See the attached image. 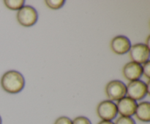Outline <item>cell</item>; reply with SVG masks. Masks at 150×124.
I'll return each instance as SVG.
<instances>
[{
    "label": "cell",
    "mask_w": 150,
    "mask_h": 124,
    "mask_svg": "<svg viewBox=\"0 0 150 124\" xmlns=\"http://www.w3.org/2000/svg\"><path fill=\"white\" fill-rule=\"evenodd\" d=\"M0 83L4 91L15 94L23 90L25 85V80L21 73L16 70H10L1 76Z\"/></svg>",
    "instance_id": "cell-1"
},
{
    "label": "cell",
    "mask_w": 150,
    "mask_h": 124,
    "mask_svg": "<svg viewBox=\"0 0 150 124\" xmlns=\"http://www.w3.org/2000/svg\"><path fill=\"white\" fill-rule=\"evenodd\" d=\"M16 18L20 25L23 27H31L38 20V11L30 5H24L18 11Z\"/></svg>",
    "instance_id": "cell-2"
},
{
    "label": "cell",
    "mask_w": 150,
    "mask_h": 124,
    "mask_svg": "<svg viewBox=\"0 0 150 124\" xmlns=\"http://www.w3.org/2000/svg\"><path fill=\"white\" fill-rule=\"evenodd\" d=\"M149 91L146 87V83L141 80H134L129 82L126 85V94L127 96L130 99L136 101L142 100L147 94Z\"/></svg>",
    "instance_id": "cell-3"
},
{
    "label": "cell",
    "mask_w": 150,
    "mask_h": 124,
    "mask_svg": "<svg viewBox=\"0 0 150 124\" xmlns=\"http://www.w3.org/2000/svg\"><path fill=\"white\" fill-rule=\"evenodd\" d=\"M105 94L110 101H118L126 96V85L119 80H113L107 83Z\"/></svg>",
    "instance_id": "cell-4"
},
{
    "label": "cell",
    "mask_w": 150,
    "mask_h": 124,
    "mask_svg": "<svg viewBox=\"0 0 150 124\" xmlns=\"http://www.w3.org/2000/svg\"><path fill=\"white\" fill-rule=\"evenodd\" d=\"M96 112L101 120L112 121L118 114L117 105L110 100H104L100 102L97 106Z\"/></svg>",
    "instance_id": "cell-5"
},
{
    "label": "cell",
    "mask_w": 150,
    "mask_h": 124,
    "mask_svg": "<svg viewBox=\"0 0 150 124\" xmlns=\"http://www.w3.org/2000/svg\"><path fill=\"white\" fill-rule=\"evenodd\" d=\"M149 48L144 43H137L131 45L129 50V56L132 61L143 64L149 60Z\"/></svg>",
    "instance_id": "cell-6"
},
{
    "label": "cell",
    "mask_w": 150,
    "mask_h": 124,
    "mask_svg": "<svg viewBox=\"0 0 150 124\" xmlns=\"http://www.w3.org/2000/svg\"><path fill=\"white\" fill-rule=\"evenodd\" d=\"M137 102L128 96H125L117 101V112L120 116L131 117L134 115L137 106Z\"/></svg>",
    "instance_id": "cell-7"
},
{
    "label": "cell",
    "mask_w": 150,
    "mask_h": 124,
    "mask_svg": "<svg viewBox=\"0 0 150 124\" xmlns=\"http://www.w3.org/2000/svg\"><path fill=\"white\" fill-rule=\"evenodd\" d=\"M131 47V42L128 37L123 35H119L113 38L110 43V48L113 53L117 55H124L129 52Z\"/></svg>",
    "instance_id": "cell-8"
},
{
    "label": "cell",
    "mask_w": 150,
    "mask_h": 124,
    "mask_svg": "<svg viewBox=\"0 0 150 124\" xmlns=\"http://www.w3.org/2000/svg\"><path fill=\"white\" fill-rule=\"evenodd\" d=\"M122 74L130 82L139 80L143 75L142 65L133 61L127 63L122 68Z\"/></svg>",
    "instance_id": "cell-9"
},
{
    "label": "cell",
    "mask_w": 150,
    "mask_h": 124,
    "mask_svg": "<svg viewBox=\"0 0 150 124\" xmlns=\"http://www.w3.org/2000/svg\"><path fill=\"white\" fill-rule=\"evenodd\" d=\"M135 116L142 122L148 123L150 121V103L149 102H142L137 104Z\"/></svg>",
    "instance_id": "cell-10"
},
{
    "label": "cell",
    "mask_w": 150,
    "mask_h": 124,
    "mask_svg": "<svg viewBox=\"0 0 150 124\" xmlns=\"http://www.w3.org/2000/svg\"><path fill=\"white\" fill-rule=\"evenodd\" d=\"M3 3L9 10L18 11L24 6L25 1L23 0H4Z\"/></svg>",
    "instance_id": "cell-11"
},
{
    "label": "cell",
    "mask_w": 150,
    "mask_h": 124,
    "mask_svg": "<svg viewBox=\"0 0 150 124\" xmlns=\"http://www.w3.org/2000/svg\"><path fill=\"white\" fill-rule=\"evenodd\" d=\"M45 4L48 8L51 10H59L64 6L65 1L64 0H45Z\"/></svg>",
    "instance_id": "cell-12"
},
{
    "label": "cell",
    "mask_w": 150,
    "mask_h": 124,
    "mask_svg": "<svg viewBox=\"0 0 150 124\" xmlns=\"http://www.w3.org/2000/svg\"><path fill=\"white\" fill-rule=\"evenodd\" d=\"M114 124H136V123L132 117L120 116L116 120Z\"/></svg>",
    "instance_id": "cell-13"
},
{
    "label": "cell",
    "mask_w": 150,
    "mask_h": 124,
    "mask_svg": "<svg viewBox=\"0 0 150 124\" xmlns=\"http://www.w3.org/2000/svg\"><path fill=\"white\" fill-rule=\"evenodd\" d=\"M72 124H92V122L85 116H78L72 120Z\"/></svg>",
    "instance_id": "cell-14"
},
{
    "label": "cell",
    "mask_w": 150,
    "mask_h": 124,
    "mask_svg": "<svg viewBox=\"0 0 150 124\" xmlns=\"http://www.w3.org/2000/svg\"><path fill=\"white\" fill-rule=\"evenodd\" d=\"M142 71H143V74L149 80L150 78V61H147L142 65Z\"/></svg>",
    "instance_id": "cell-15"
},
{
    "label": "cell",
    "mask_w": 150,
    "mask_h": 124,
    "mask_svg": "<svg viewBox=\"0 0 150 124\" xmlns=\"http://www.w3.org/2000/svg\"><path fill=\"white\" fill-rule=\"evenodd\" d=\"M54 124H72V120L67 116L59 117Z\"/></svg>",
    "instance_id": "cell-16"
},
{
    "label": "cell",
    "mask_w": 150,
    "mask_h": 124,
    "mask_svg": "<svg viewBox=\"0 0 150 124\" xmlns=\"http://www.w3.org/2000/svg\"><path fill=\"white\" fill-rule=\"evenodd\" d=\"M98 124H114V123L110 120H100Z\"/></svg>",
    "instance_id": "cell-17"
},
{
    "label": "cell",
    "mask_w": 150,
    "mask_h": 124,
    "mask_svg": "<svg viewBox=\"0 0 150 124\" xmlns=\"http://www.w3.org/2000/svg\"><path fill=\"white\" fill-rule=\"evenodd\" d=\"M149 38H150V36H149L147 37V39H146V44H145V45H146L149 48Z\"/></svg>",
    "instance_id": "cell-18"
},
{
    "label": "cell",
    "mask_w": 150,
    "mask_h": 124,
    "mask_svg": "<svg viewBox=\"0 0 150 124\" xmlns=\"http://www.w3.org/2000/svg\"><path fill=\"white\" fill-rule=\"evenodd\" d=\"M1 123H2V120H1V118L0 116V124H1Z\"/></svg>",
    "instance_id": "cell-19"
}]
</instances>
